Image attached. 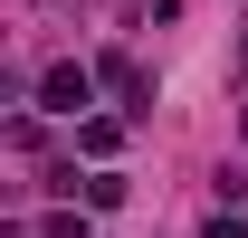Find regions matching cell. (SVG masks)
<instances>
[{
	"mask_svg": "<svg viewBox=\"0 0 248 238\" xmlns=\"http://www.w3.org/2000/svg\"><path fill=\"white\" fill-rule=\"evenodd\" d=\"M95 86H105L95 67H77V58H58V67H48V76H38V105H48V115H86V105H95Z\"/></svg>",
	"mask_w": 248,
	"mask_h": 238,
	"instance_id": "6da1fadb",
	"label": "cell"
},
{
	"mask_svg": "<svg viewBox=\"0 0 248 238\" xmlns=\"http://www.w3.org/2000/svg\"><path fill=\"white\" fill-rule=\"evenodd\" d=\"M95 76H105V95H115L124 115H153V76H143L134 58H95Z\"/></svg>",
	"mask_w": 248,
	"mask_h": 238,
	"instance_id": "7a4b0ae2",
	"label": "cell"
},
{
	"mask_svg": "<svg viewBox=\"0 0 248 238\" xmlns=\"http://www.w3.org/2000/svg\"><path fill=\"white\" fill-rule=\"evenodd\" d=\"M115 143H124L115 115H77V152H86V162H115Z\"/></svg>",
	"mask_w": 248,
	"mask_h": 238,
	"instance_id": "3957f363",
	"label": "cell"
},
{
	"mask_svg": "<svg viewBox=\"0 0 248 238\" xmlns=\"http://www.w3.org/2000/svg\"><path fill=\"white\" fill-rule=\"evenodd\" d=\"M124 191H134V181H124L115 162H95V172L77 181V200H86V209H124Z\"/></svg>",
	"mask_w": 248,
	"mask_h": 238,
	"instance_id": "277c9868",
	"label": "cell"
},
{
	"mask_svg": "<svg viewBox=\"0 0 248 238\" xmlns=\"http://www.w3.org/2000/svg\"><path fill=\"white\" fill-rule=\"evenodd\" d=\"M38 238H95V229L77 219V209H58V219H38Z\"/></svg>",
	"mask_w": 248,
	"mask_h": 238,
	"instance_id": "5b68a950",
	"label": "cell"
},
{
	"mask_svg": "<svg viewBox=\"0 0 248 238\" xmlns=\"http://www.w3.org/2000/svg\"><path fill=\"white\" fill-rule=\"evenodd\" d=\"M201 238H248V219H239V209H219V219H210Z\"/></svg>",
	"mask_w": 248,
	"mask_h": 238,
	"instance_id": "8992f818",
	"label": "cell"
}]
</instances>
